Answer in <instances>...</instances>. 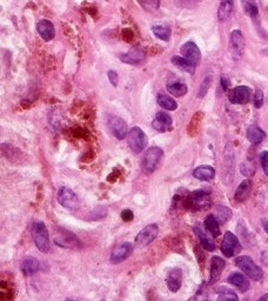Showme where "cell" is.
Returning a JSON list of instances; mask_svg holds the SVG:
<instances>
[{"label": "cell", "instance_id": "6da1fadb", "mask_svg": "<svg viewBox=\"0 0 268 301\" xmlns=\"http://www.w3.org/2000/svg\"><path fill=\"white\" fill-rule=\"evenodd\" d=\"M31 234L34 244H36L37 248L39 249L40 252L49 253L51 251L49 229H47V227L44 223L41 222L34 223L33 225H32Z\"/></svg>", "mask_w": 268, "mask_h": 301}, {"label": "cell", "instance_id": "7a4b0ae2", "mask_svg": "<svg viewBox=\"0 0 268 301\" xmlns=\"http://www.w3.org/2000/svg\"><path fill=\"white\" fill-rule=\"evenodd\" d=\"M164 152L160 147L152 146L146 150L145 155L142 156L141 160V168L145 174H152L160 164Z\"/></svg>", "mask_w": 268, "mask_h": 301}, {"label": "cell", "instance_id": "3957f363", "mask_svg": "<svg viewBox=\"0 0 268 301\" xmlns=\"http://www.w3.org/2000/svg\"><path fill=\"white\" fill-rule=\"evenodd\" d=\"M235 265L238 266L244 273L251 278L252 280L258 281L261 280L264 277V272L261 268L253 261V259L247 257V255H241L235 259Z\"/></svg>", "mask_w": 268, "mask_h": 301}, {"label": "cell", "instance_id": "277c9868", "mask_svg": "<svg viewBox=\"0 0 268 301\" xmlns=\"http://www.w3.org/2000/svg\"><path fill=\"white\" fill-rule=\"evenodd\" d=\"M54 242L60 247L69 249H79L82 247L81 241L79 240L74 233L64 228H57L56 235H54Z\"/></svg>", "mask_w": 268, "mask_h": 301}, {"label": "cell", "instance_id": "5b68a950", "mask_svg": "<svg viewBox=\"0 0 268 301\" xmlns=\"http://www.w3.org/2000/svg\"><path fill=\"white\" fill-rule=\"evenodd\" d=\"M209 194L208 191H194L186 198L185 206L193 211L206 210L210 205Z\"/></svg>", "mask_w": 268, "mask_h": 301}, {"label": "cell", "instance_id": "8992f818", "mask_svg": "<svg viewBox=\"0 0 268 301\" xmlns=\"http://www.w3.org/2000/svg\"><path fill=\"white\" fill-rule=\"evenodd\" d=\"M147 143H148L147 136H146L145 132H143L140 127L135 126L130 130L129 145L134 152L135 153L142 152V150L146 149V146H147Z\"/></svg>", "mask_w": 268, "mask_h": 301}, {"label": "cell", "instance_id": "52a82bcc", "mask_svg": "<svg viewBox=\"0 0 268 301\" xmlns=\"http://www.w3.org/2000/svg\"><path fill=\"white\" fill-rule=\"evenodd\" d=\"M159 233V227L156 224H151V225L146 226L141 232H139V234L135 238V248H141L145 247L149 244H152L153 241L156 239Z\"/></svg>", "mask_w": 268, "mask_h": 301}, {"label": "cell", "instance_id": "ba28073f", "mask_svg": "<svg viewBox=\"0 0 268 301\" xmlns=\"http://www.w3.org/2000/svg\"><path fill=\"white\" fill-rule=\"evenodd\" d=\"M241 245L239 242L237 236L233 234L232 232H226L223 240L221 242V252L225 257L232 258L234 257L237 253L240 252Z\"/></svg>", "mask_w": 268, "mask_h": 301}, {"label": "cell", "instance_id": "9c48e42d", "mask_svg": "<svg viewBox=\"0 0 268 301\" xmlns=\"http://www.w3.org/2000/svg\"><path fill=\"white\" fill-rule=\"evenodd\" d=\"M57 200L62 205L63 207L67 208V210H75L79 205V200L76 194L73 192L71 188L68 187H62L58 191V195H57Z\"/></svg>", "mask_w": 268, "mask_h": 301}, {"label": "cell", "instance_id": "30bf717a", "mask_svg": "<svg viewBox=\"0 0 268 301\" xmlns=\"http://www.w3.org/2000/svg\"><path fill=\"white\" fill-rule=\"evenodd\" d=\"M229 50H231L232 57L234 58L235 60L240 59L245 50V39L241 31L234 30L231 33V38H229Z\"/></svg>", "mask_w": 268, "mask_h": 301}, {"label": "cell", "instance_id": "8fae6325", "mask_svg": "<svg viewBox=\"0 0 268 301\" xmlns=\"http://www.w3.org/2000/svg\"><path fill=\"white\" fill-rule=\"evenodd\" d=\"M252 98V91L247 86H238L229 92L228 99L234 105H246L248 104Z\"/></svg>", "mask_w": 268, "mask_h": 301}, {"label": "cell", "instance_id": "7c38bea8", "mask_svg": "<svg viewBox=\"0 0 268 301\" xmlns=\"http://www.w3.org/2000/svg\"><path fill=\"white\" fill-rule=\"evenodd\" d=\"M180 52L183 54V57L186 58L192 65L196 67L199 65L201 60V52L196 43H193V41H187V43H185L183 46H181Z\"/></svg>", "mask_w": 268, "mask_h": 301}, {"label": "cell", "instance_id": "4fadbf2b", "mask_svg": "<svg viewBox=\"0 0 268 301\" xmlns=\"http://www.w3.org/2000/svg\"><path fill=\"white\" fill-rule=\"evenodd\" d=\"M108 125H110V129L113 133V136L119 140H124L125 138L129 136V129H127V124L125 120L121 119L119 117L116 115H111L108 118Z\"/></svg>", "mask_w": 268, "mask_h": 301}, {"label": "cell", "instance_id": "5bb4252c", "mask_svg": "<svg viewBox=\"0 0 268 301\" xmlns=\"http://www.w3.org/2000/svg\"><path fill=\"white\" fill-rule=\"evenodd\" d=\"M146 58V52L142 47L135 46L131 49L129 52L121 54L120 60L125 64H130V65H139L141 64Z\"/></svg>", "mask_w": 268, "mask_h": 301}, {"label": "cell", "instance_id": "9a60e30c", "mask_svg": "<svg viewBox=\"0 0 268 301\" xmlns=\"http://www.w3.org/2000/svg\"><path fill=\"white\" fill-rule=\"evenodd\" d=\"M133 245L131 242H123L118 245L111 253V262L112 264H120L125 261L127 258L132 254Z\"/></svg>", "mask_w": 268, "mask_h": 301}, {"label": "cell", "instance_id": "2e32d148", "mask_svg": "<svg viewBox=\"0 0 268 301\" xmlns=\"http://www.w3.org/2000/svg\"><path fill=\"white\" fill-rule=\"evenodd\" d=\"M172 124H173V121H172L170 115L165 112H158L155 114L154 120H153L152 126L158 132H167L172 129Z\"/></svg>", "mask_w": 268, "mask_h": 301}, {"label": "cell", "instance_id": "e0dca14e", "mask_svg": "<svg viewBox=\"0 0 268 301\" xmlns=\"http://www.w3.org/2000/svg\"><path fill=\"white\" fill-rule=\"evenodd\" d=\"M181 283H183V271L179 267L171 270L166 278V285H167L168 290L173 293L178 292L181 287Z\"/></svg>", "mask_w": 268, "mask_h": 301}, {"label": "cell", "instance_id": "ac0fdd59", "mask_svg": "<svg viewBox=\"0 0 268 301\" xmlns=\"http://www.w3.org/2000/svg\"><path fill=\"white\" fill-rule=\"evenodd\" d=\"M37 31L45 41H51L56 36V30H54L53 24L47 19H43V20L38 22Z\"/></svg>", "mask_w": 268, "mask_h": 301}, {"label": "cell", "instance_id": "d6986e66", "mask_svg": "<svg viewBox=\"0 0 268 301\" xmlns=\"http://www.w3.org/2000/svg\"><path fill=\"white\" fill-rule=\"evenodd\" d=\"M226 262L223 261V259L220 257H213L210 260V275H209V281L210 283H215L219 279L220 275L225 270Z\"/></svg>", "mask_w": 268, "mask_h": 301}, {"label": "cell", "instance_id": "ffe728a7", "mask_svg": "<svg viewBox=\"0 0 268 301\" xmlns=\"http://www.w3.org/2000/svg\"><path fill=\"white\" fill-rule=\"evenodd\" d=\"M227 280L233 286L239 288L241 292H247V291L250 290V283H248V279L244 274L238 273V272H233V273L229 274Z\"/></svg>", "mask_w": 268, "mask_h": 301}, {"label": "cell", "instance_id": "44dd1931", "mask_svg": "<svg viewBox=\"0 0 268 301\" xmlns=\"http://www.w3.org/2000/svg\"><path fill=\"white\" fill-rule=\"evenodd\" d=\"M194 232H196V234L198 235V238H199L201 245H202V247L206 249V251L208 252H213L215 249V244L214 241H213L212 238L207 234V233L203 230L202 227L200 225H196L194 226Z\"/></svg>", "mask_w": 268, "mask_h": 301}, {"label": "cell", "instance_id": "7402d4cb", "mask_svg": "<svg viewBox=\"0 0 268 301\" xmlns=\"http://www.w3.org/2000/svg\"><path fill=\"white\" fill-rule=\"evenodd\" d=\"M193 177L201 181H209L215 177V171L212 166L202 165L193 171Z\"/></svg>", "mask_w": 268, "mask_h": 301}, {"label": "cell", "instance_id": "603a6c76", "mask_svg": "<svg viewBox=\"0 0 268 301\" xmlns=\"http://www.w3.org/2000/svg\"><path fill=\"white\" fill-rule=\"evenodd\" d=\"M251 192H252V181L250 179H247V180L242 181L237 188V192H235L234 194L235 201H238V203H244V201L247 200V198L250 197Z\"/></svg>", "mask_w": 268, "mask_h": 301}, {"label": "cell", "instance_id": "cb8c5ba5", "mask_svg": "<svg viewBox=\"0 0 268 301\" xmlns=\"http://www.w3.org/2000/svg\"><path fill=\"white\" fill-rule=\"evenodd\" d=\"M20 268L25 275H32L39 271V261L33 257H27L22 260Z\"/></svg>", "mask_w": 268, "mask_h": 301}, {"label": "cell", "instance_id": "d4e9b609", "mask_svg": "<svg viewBox=\"0 0 268 301\" xmlns=\"http://www.w3.org/2000/svg\"><path fill=\"white\" fill-rule=\"evenodd\" d=\"M265 137H266V134H265L264 131L260 127L255 126V125H251L247 129V139L253 145L260 144L265 139Z\"/></svg>", "mask_w": 268, "mask_h": 301}, {"label": "cell", "instance_id": "484cf974", "mask_svg": "<svg viewBox=\"0 0 268 301\" xmlns=\"http://www.w3.org/2000/svg\"><path fill=\"white\" fill-rule=\"evenodd\" d=\"M233 13V0H221L218 8V19L220 21H226L231 18Z\"/></svg>", "mask_w": 268, "mask_h": 301}, {"label": "cell", "instance_id": "4316f807", "mask_svg": "<svg viewBox=\"0 0 268 301\" xmlns=\"http://www.w3.org/2000/svg\"><path fill=\"white\" fill-rule=\"evenodd\" d=\"M171 62L173 65H175L178 67V69H180L181 71H185L187 73H191V75H193L194 72H196V69L197 67L192 65L188 60L186 59V58L184 57H178V56H174L173 58L171 59Z\"/></svg>", "mask_w": 268, "mask_h": 301}, {"label": "cell", "instance_id": "83f0119b", "mask_svg": "<svg viewBox=\"0 0 268 301\" xmlns=\"http://www.w3.org/2000/svg\"><path fill=\"white\" fill-rule=\"evenodd\" d=\"M156 101H158L159 106L165 108L167 111H175L178 107V104L175 102L173 98H171L170 95L164 94V93H159L158 97H156Z\"/></svg>", "mask_w": 268, "mask_h": 301}, {"label": "cell", "instance_id": "f1b7e54d", "mask_svg": "<svg viewBox=\"0 0 268 301\" xmlns=\"http://www.w3.org/2000/svg\"><path fill=\"white\" fill-rule=\"evenodd\" d=\"M242 8H244L245 13L252 19H257L259 15V7L255 0H241Z\"/></svg>", "mask_w": 268, "mask_h": 301}, {"label": "cell", "instance_id": "f546056e", "mask_svg": "<svg viewBox=\"0 0 268 301\" xmlns=\"http://www.w3.org/2000/svg\"><path fill=\"white\" fill-rule=\"evenodd\" d=\"M205 228L208 230V232L213 236H219L220 235V225H219V222H218V219L215 218V216H213V214H209V216L206 217Z\"/></svg>", "mask_w": 268, "mask_h": 301}, {"label": "cell", "instance_id": "4dcf8cb0", "mask_svg": "<svg viewBox=\"0 0 268 301\" xmlns=\"http://www.w3.org/2000/svg\"><path fill=\"white\" fill-rule=\"evenodd\" d=\"M167 89L174 97H184L187 93V86L180 81H174L167 84Z\"/></svg>", "mask_w": 268, "mask_h": 301}, {"label": "cell", "instance_id": "1f68e13d", "mask_svg": "<svg viewBox=\"0 0 268 301\" xmlns=\"http://www.w3.org/2000/svg\"><path fill=\"white\" fill-rule=\"evenodd\" d=\"M153 33L156 38L159 39L164 40V41H168L171 39V34L172 31L168 26H162V25H155V26L152 27Z\"/></svg>", "mask_w": 268, "mask_h": 301}, {"label": "cell", "instance_id": "d6a6232c", "mask_svg": "<svg viewBox=\"0 0 268 301\" xmlns=\"http://www.w3.org/2000/svg\"><path fill=\"white\" fill-rule=\"evenodd\" d=\"M138 2L147 12H154L160 7V0H138Z\"/></svg>", "mask_w": 268, "mask_h": 301}, {"label": "cell", "instance_id": "836d02e7", "mask_svg": "<svg viewBox=\"0 0 268 301\" xmlns=\"http://www.w3.org/2000/svg\"><path fill=\"white\" fill-rule=\"evenodd\" d=\"M225 290V292H220L218 300L220 301H227V300H238L239 298L237 294H235L233 291L231 290H226V288H223Z\"/></svg>", "mask_w": 268, "mask_h": 301}, {"label": "cell", "instance_id": "e575fe53", "mask_svg": "<svg viewBox=\"0 0 268 301\" xmlns=\"http://www.w3.org/2000/svg\"><path fill=\"white\" fill-rule=\"evenodd\" d=\"M210 82H212V75H207L205 80L202 81V84L200 86V91H199V98H202L203 95L207 93V91H208Z\"/></svg>", "mask_w": 268, "mask_h": 301}, {"label": "cell", "instance_id": "d590c367", "mask_svg": "<svg viewBox=\"0 0 268 301\" xmlns=\"http://www.w3.org/2000/svg\"><path fill=\"white\" fill-rule=\"evenodd\" d=\"M264 104V93L260 88L255 89V94H254V106L257 108H261Z\"/></svg>", "mask_w": 268, "mask_h": 301}, {"label": "cell", "instance_id": "8d00e7d4", "mask_svg": "<svg viewBox=\"0 0 268 301\" xmlns=\"http://www.w3.org/2000/svg\"><path fill=\"white\" fill-rule=\"evenodd\" d=\"M260 160H261V166H263L265 174L268 175V150H265L263 154H261Z\"/></svg>", "mask_w": 268, "mask_h": 301}, {"label": "cell", "instance_id": "74e56055", "mask_svg": "<svg viewBox=\"0 0 268 301\" xmlns=\"http://www.w3.org/2000/svg\"><path fill=\"white\" fill-rule=\"evenodd\" d=\"M108 79H110L111 84L116 87L118 86V82H119V75H118V73L116 71H108Z\"/></svg>", "mask_w": 268, "mask_h": 301}, {"label": "cell", "instance_id": "f35d334b", "mask_svg": "<svg viewBox=\"0 0 268 301\" xmlns=\"http://www.w3.org/2000/svg\"><path fill=\"white\" fill-rule=\"evenodd\" d=\"M133 218H134V214H133L132 211L125 210V211H123V212H121V219H123L124 222H126V223L127 222H132Z\"/></svg>", "mask_w": 268, "mask_h": 301}, {"label": "cell", "instance_id": "ab89813d", "mask_svg": "<svg viewBox=\"0 0 268 301\" xmlns=\"http://www.w3.org/2000/svg\"><path fill=\"white\" fill-rule=\"evenodd\" d=\"M221 86H222L223 91H227V89H228L229 80L226 78V76H222V78H221Z\"/></svg>", "mask_w": 268, "mask_h": 301}, {"label": "cell", "instance_id": "60d3db41", "mask_svg": "<svg viewBox=\"0 0 268 301\" xmlns=\"http://www.w3.org/2000/svg\"><path fill=\"white\" fill-rule=\"evenodd\" d=\"M263 226H264V229L266 230V233L268 234V220H263Z\"/></svg>", "mask_w": 268, "mask_h": 301}, {"label": "cell", "instance_id": "b9f144b4", "mask_svg": "<svg viewBox=\"0 0 268 301\" xmlns=\"http://www.w3.org/2000/svg\"><path fill=\"white\" fill-rule=\"evenodd\" d=\"M260 300H268V293L266 294V296L261 297V298H260Z\"/></svg>", "mask_w": 268, "mask_h": 301}, {"label": "cell", "instance_id": "7bdbcfd3", "mask_svg": "<svg viewBox=\"0 0 268 301\" xmlns=\"http://www.w3.org/2000/svg\"><path fill=\"white\" fill-rule=\"evenodd\" d=\"M184 1H188V2H198L199 0H184Z\"/></svg>", "mask_w": 268, "mask_h": 301}]
</instances>
